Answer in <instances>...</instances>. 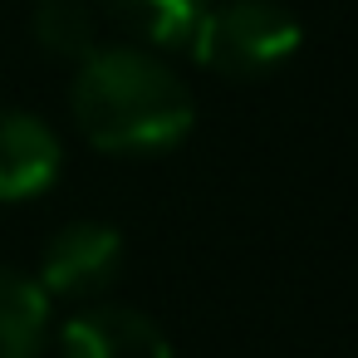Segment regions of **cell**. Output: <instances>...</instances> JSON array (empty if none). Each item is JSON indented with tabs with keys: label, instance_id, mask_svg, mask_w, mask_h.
Instances as JSON below:
<instances>
[{
	"label": "cell",
	"instance_id": "6da1fadb",
	"mask_svg": "<svg viewBox=\"0 0 358 358\" xmlns=\"http://www.w3.org/2000/svg\"><path fill=\"white\" fill-rule=\"evenodd\" d=\"M69 99L79 133L99 152H167L196 118L187 84L143 50H94Z\"/></svg>",
	"mask_w": 358,
	"mask_h": 358
},
{
	"label": "cell",
	"instance_id": "7a4b0ae2",
	"mask_svg": "<svg viewBox=\"0 0 358 358\" xmlns=\"http://www.w3.org/2000/svg\"><path fill=\"white\" fill-rule=\"evenodd\" d=\"M299 50V20L275 0H226L211 6L192 35L196 64L226 79H260Z\"/></svg>",
	"mask_w": 358,
	"mask_h": 358
},
{
	"label": "cell",
	"instance_id": "3957f363",
	"mask_svg": "<svg viewBox=\"0 0 358 358\" xmlns=\"http://www.w3.org/2000/svg\"><path fill=\"white\" fill-rule=\"evenodd\" d=\"M123 260V236L103 221H69L40 255V289L45 294H64V299H84L94 289H103L113 280Z\"/></svg>",
	"mask_w": 358,
	"mask_h": 358
},
{
	"label": "cell",
	"instance_id": "277c9868",
	"mask_svg": "<svg viewBox=\"0 0 358 358\" xmlns=\"http://www.w3.org/2000/svg\"><path fill=\"white\" fill-rule=\"evenodd\" d=\"M64 358H172L167 334L123 304H94L84 314H74L59 334Z\"/></svg>",
	"mask_w": 358,
	"mask_h": 358
},
{
	"label": "cell",
	"instance_id": "5b68a950",
	"mask_svg": "<svg viewBox=\"0 0 358 358\" xmlns=\"http://www.w3.org/2000/svg\"><path fill=\"white\" fill-rule=\"evenodd\" d=\"M59 138L45 118L0 108V201H30L59 177Z\"/></svg>",
	"mask_w": 358,
	"mask_h": 358
},
{
	"label": "cell",
	"instance_id": "8992f818",
	"mask_svg": "<svg viewBox=\"0 0 358 358\" xmlns=\"http://www.w3.org/2000/svg\"><path fill=\"white\" fill-rule=\"evenodd\" d=\"M50 334V294L0 265V358H35Z\"/></svg>",
	"mask_w": 358,
	"mask_h": 358
},
{
	"label": "cell",
	"instance_id": "52a82bcc",
	"mask_svg": "<svg viewBox=\"0 0 358 358\" xmlns=\"http://www.w3.org/2000/svg\"><path fill=\"white\" fill-rule=\"evenodd\" d=\"M123 25H133L138 35H148L152 45H172V50H192L196 25L206 20V10L216 0H108Z\"/></svg>",
	"mask_w": 358,
	"mask_h": 358
},
{
	"label": "cell",
	"instance_id": "ba28073f",
	"mask_svg": "<svg viewBox=\"0 0 358 358\" xmlns=\"http://www.w3.org/2000/svg\"><path fill=\"white\" fill-rule=\"evenodd\" d=\"M35 40L55 59H89L94 45V10L84 0H40L35 6Z\"/></svg>",
	"mask_w": 358,
	"mask_h": 358
}]
</instances>
